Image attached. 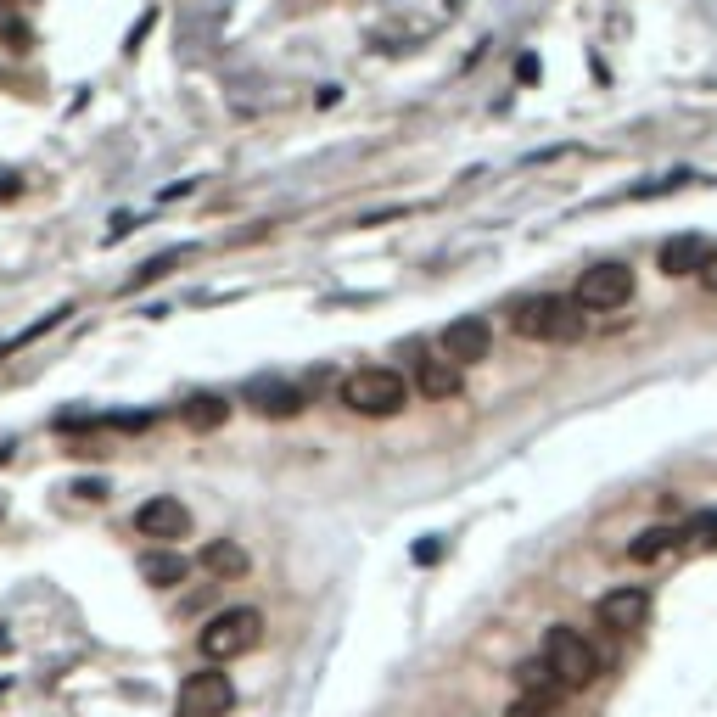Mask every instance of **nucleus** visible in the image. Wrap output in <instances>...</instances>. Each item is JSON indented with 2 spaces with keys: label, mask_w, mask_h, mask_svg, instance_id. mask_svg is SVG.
<instances>
[{
  "label": "nucleus",
  "mask_w": 717,
  "mask_h": 717,
  "mask_svg": "<svg viewBox=\"0 0 717 717\" xmlns=\"http://www.w3.org/2000/svg\"><path fill=\"white\" fill-rule=\"evenodd\" d=\"M342 404H348L353 415L387 421V415H398V409L409 404V381L398 376V370H387V365H359V370L342 376Z\"/></svg>",
  "instance_id": "nucleus-3"
},
{
  "label": "nucleus",
  "mask_w": 717,
  "mask_h": 717,
  "mask_svg": "<svg viewBox=\"0 0 717 717\" xmlns=\"http://www.w3.org/2000/svg\"><path fill=\"white\" fill-rule=\"evenodd\" d=\"M684 538H695V544H717V510H701V516H689Z\"/></svg>",
  "instance_id": "nucleus-20"
},
{
  "label": "nucleus",
  "mask_w": 717,
  "mask_h": 717,
  "mask_svg": "<svg viewBox=\"0 0 717 717\" xmlns=\"http://www.w3.org/2000/svg\"><path fill=\"white\" fill-rule=\"evenodd\" d=\"M135 533L152 538V544H180V538H191V510L174 493H157L135 510Z\"/></svg>",
  "instance_id": "nucleus-7"
},
{
  "label": "nucleus",
  "mask_w": 717,
  "mask_h": 717,
  "mask_svg": "<svg viewBox=\"0 0 717 717\" xmlns=\"http://www.w3.org/2000/svg\"><path fill=\"white\" fill-rule=\"evenodd\" d=\"M258 639H264V611H253V605H225L219 617L202 622L197 650L208 661H236V656H247V650H258Z\"/></svg>",
  "instance_id": "nucleus-4"
},
{
  "label": "nucleus",
  "mask_w": 717,
  "mask_h": 717,
  "mask_svg": "<svg viewBox=\"0 0 717 717\" xmlns=\"http://www.w3.org/2000/svg\"><path fill=\"white\" fill-rule=\"evenodd\" d=\"M544 667L549 678H555V689H589L594 678L605 673V656L594 650V639H583V628H572V622H555V628L544 633Z\"/></svg>",
  "instance_id": "nucleus-2"
},
{
  "label": "nucleus",
  "mask_w": 717,
  "mask_h": 717,
  "mask_svg": "<svg viewBox=\"0 0 717 717\" xmlns=\"http://www.w3.org/2000/svg\"><path fill=\"white\" fill-rule=\"evenodd\" d=\"M695 281H701L706 292L717 297V247H712V253H706V264H701V275H695Z\"/></svg>",
  "instance_id": "nucleus-21"
},
{
  "label": "nucleus",
  "mask_w": 717,
  "mask_h": 717,
  "mask_svg": "<svg viewBox=\"0 0 717 717\" xmlns=\"http://www.w3.org/2000/svg\"><path fill=\"white\" fill-rule=\"evenodd\" d=\"M583 303L577 297H555V292H538V297H516L510 303V331L521 342H577L583 337Z\"/></svg>",
  "instance_id": "nucleus-1"
},
{
  "label": "nucleus",
  "mask_w": 717,
  "mask_h": 717,
  "mask_svg": "<svg viewBox=\"0 0 717 717\" xmlns=\"http://www.w3.org/2000/svg\"><path fill=\"white\" fill-rule=\"evenodd\" d=\"M706 253H712L706 236H673L661 247V275H667V281H689V275H701Z\"/></svg>",
  "instance_id": "nucleus-11"
},
{
  "label": "nucleus",
  "mask_w": 717,
  "mask_h": 717,
  "mask_svg": "<svg viewBox=\"0 0 717 717\" xmlns=\"http://www.w3.org/2000/svg\"><path fill=\"white\" fill-rule=\"evenodd\" d=\"M678 544H684V527L656 521V527H645L639 538H628V561L633 566H656V561H667V555H678Z\"/></svg>",
  "instance_id": "nucleus-13"
},
{
  "label": "nucleus",
  "mask_w": 717,
  "mask_h": 717,
  "mask_svg": "<svg viewBox=\"0 0 717 717\" xmlns=\"http://www.w3.org/2000/svg\"><path fill=\"white\" fill-rule=\"evenodd\" d=\"M247 549L236 544V538H213V544H202V572L208 577H247Z\"/></svg>",
  "instance_id": "nucleus-14"
},
{
  "label": "nucleus",
  "mask_w": 717,
  "mask_h": 717,
  "mask_svg": "<svg viewBox=\"0 0 717 717\" xmlns=\"http://www.w3.org/2000/svg\"><path fill=\"white\" fill-rule=\"evenodd\" d=\"M594 617H600L605 633H628V628H639V622L650 617V589H639V583H622V589L600 594Z\"/></svg>",
  "instance_id": "nucleus-9"
},
{
  "label": "nucleus",
  "mask_w": 717,
  "mask_h": 717,
  "mask_svg": "<svg viewBox=\"0 0 717 717\" xmlns=\"http://www.w3.org/2000/svg\"><path fill=\"white\" fill-rule=\"evenodd\" d=\"M225 415H230V404L219 393H197V398H185V409H180V421L191 432H213V426H225Z\"/></svg>",
  "instance_id": "nucleus-16"
},
{
  "label": "nucleus",
  "mask_w": 717,
  "mask_h": 717,
  "mask_svg": "<svg viewBox=\"0 0 717 717\" xmlns=\"http://www.w3.org/2000/svg\"><path fill=\"white\" fill-rule=\"evenodd\" d=\"M230 706H236V684L230 673H219V661L191 673L174 695V717H230Z\"/></svg>",
  "instance_id": "nucleus-5"
},
{
  "label": "nucleus",
  "mask_w": 717,
  "mask_h": 717,
  "mask_svg": "<svg viewBox=\"0 0 717 717\" xmlns=\"http://www.w3.org/2000/svg\"><path fill=\"white\" fill-rule=\"evenodd\" d=\"M247 404L258 409V415H275V421H286V415H297L303 409V393H297L292 381H247Z\"/></svg>",
  "instance_id": "nucleus-12"
},
{
  "label": "nucleus",
  "mask_w": 717,
  "mask_h": 717,
  "mask_svg": "<svg viewBox=\"0 0 717 717\" xmlns=\"http://www.w3.org/2000/svg\"><path fill=\"white\" fill-rule=\"evenodd\" d=\"M460 387H465V376L449 353H421V359H415V393L449 404V398H460Z\"/></svg>",
  "instance_id": "nucleus-10"
},
{
  "label": "nucleus",
  "mask_w": 717,
  "mask_h": 717,
  "mask_svg": "<svg viewBox=\"0 0 717 717\" xmlns=\"http://www.w3.org/2000/svg\"><path fill=\"white\" fill-rule=\"evenodd\" d=\"M185 258H191V247H169V253H163V258H152V264H141V275L129 281V292H141V286L163 281V275H169L174 264H185Z\"/></svg>",
  "instance_id": "nucleus-18"
},
{
  "label": "nucleus",
  "mask_w": 717,
  "mask_h": 717,
  "mask_svg": "<svg viewBox=\"0 0 717 717\" xmlns=\"http://www.w3.org/2000/svg\"><path fill=\"white\" fill-rule=\"evenodd\" d=\"M185 572H191V561L174 555V549H152V555H141V577L152 583V589H174V583H185Z\"/></svg>",
  "instance_id": "nucleus-15"
},
{
  "label": "nucleus",
  "mask_w": 717,
  "mask_h": 717,
  "mask_svg": "<svg viewBox=\"0 0 717 717\" xmlns=\"http://www.w3.org/2000/svg\"><path fill=\"white\" fill-rule=\"evenodd\" d=\"M505 717H561V695H544V689H527L510 701Z\"/></svg>",
  "instance_id": "nucleus-17"
},
{
  "label": "nucleus",
  "mask_w": 717,
  "mask_h": 717,
  "mask_svg": "<svg viewBox=\"0 0 717 717\" xmlns=\"http://www.w3.org/2000/svg\"><path fill=\"white\" fill-rule=\"evenodd\" d=\"M443 353H449L454 365H482L493 353V325L482 320V314H460V320L443 325Z\"/></svg>",
  "instance_id": "nucleus-8"
},
{
  "label": "nucleus",
  "mask_w": 717,
  "mask_h": 717,
  "mask_svg": "<svg viewBox=\"0 0 717 717\" xmlns=\"http://www.w3.org/2000/svg\"><path fill=\"white\" fill-rule=\"evenodd\" d=\"M12 348H17V342H12V337H6V342H0V359H6V353H12Z\"/></svg>",
  "instance_id": "nucleus-22"
},
{
  "label": "nucleus",
  "mask_w": 717,
  "mask_h": 717,
  "mask_svg": "<svg viewBox=\"0 0 717 717\" xmlns=\"http://www.w3.org/2000/svg\"><path fill=\"white\" fill-rule=\"evenodd\" d=\"M0 40L12 45V51H29V45H34V29L12 12V6H0Z\"/></svg>",
  "instance_id": "nucleus-19"
},
{
  "label": "nucleus",
  "mask_w": 717,
  "mask_h": 717,
  "mask_svg": "<svg viewBox=\"0 0 717 717\" xmlns=\"http://www.w3.org/2000/svg\"><path fill=\"white\" fill-rule=\"evenodd\" d=\"M577 303L583 309H594V314H605V309H622L633 297V269L628 264H589L583 275H577Z\"/></svg>",
  "instance_id": "nucleus-6"
}]
</instances>
